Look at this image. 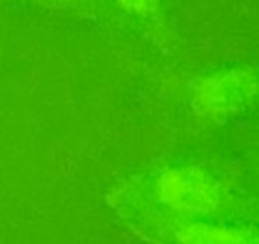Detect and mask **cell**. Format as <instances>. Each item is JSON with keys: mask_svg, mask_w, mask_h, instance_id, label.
Returning <instances> with one entry per match:
<instances>
[{"mask_svg": "<svg viewBox=\"0 0 259 244\" xmlns=\"http://www.w3.org/2000/svg\"><path fill=\"white\" fill-rule=\"evenodd\" d=\"M256 80L249 70H228L203 79L196 90V105L209 114H225L249 102Z\"/></svg>", "mask_w": 259, "mask_h": 244, "instance_id": "obj_1", "label": "cell"}, {"mask_svg": "<svg viewBox=\"0 0 259 244\" xmlns=\"http://www.w3.org/2000/svg\"><path fill=\"white\" fill-rule=\"evenodd\" d=\"M126 9L134 12H150L156 6L158 0H118Z\"/></svg>", "mask_w": 259, "mask_h": 244, "instance_id": "obj_2", "label": "cell"}]
</instances>
